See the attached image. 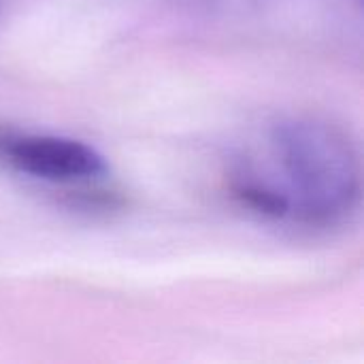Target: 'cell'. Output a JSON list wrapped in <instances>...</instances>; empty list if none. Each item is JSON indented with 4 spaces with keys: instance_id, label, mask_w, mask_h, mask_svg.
I'll list each match as a JSON object with an SVG mask.
<instances>
[{
    "instance_id": "cell-1",
    "label": "cell",
    "mask_w": 364,
    "mask_h": 364,
    "mask_svg": "<svg viewBox=\"0 0 364 364\" xmlns=\"http://www.w3.org/2000/svg\"><path fill=\"white\" fill-rule=\"evenodd\" d=\"M292 213L311 226L343 222L360 194V164L350 136L320 117H294L273 136Z\"/></svg>"
},
{
    "instance_id": "cell-3",
    "label": "cell",
    "mask_w": 364,
    "mask_h": 364,
    "mask_svg": "<svg viewBox=\"0 0 364 364\" xmlns=\"http://www.w3.org/2000/svg\"><path fill=\"white\" fill-rule=\"evenodd\" d=\"M230 192L235 200L264 218L284 220L292 215V205L288 194L275 183L252 171H237L230 179Z\"/></svg>"
},
{
    "instance_id": "cell-2",
    "label": "cell",
    "mask_w": 364,
    "mask_h": 364,
    "mask_svg": "<svg viewBox=\"0 0 364 364\" xmlns=\"http://www.w3.org/2000/svg\"><path fill=\"white\" fill-rule=\"evenodd\" d=\"M0 164L58 186L92 183L109 173L105 156L83 141L13 128H0Z\"/></svg>"
}]
</instances>
